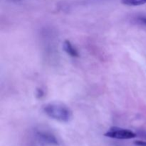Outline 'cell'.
<instances>
[{"mask_svg": "<svg viewBox=\"0 0 146 146\" xmlns=\"http://www.w3.org/2000/svg\"><path fill=\"white\" fill-rule=\"evenodd\" d=\"M121 3L130 7H136L146 4V0H121Z\"/></svg>", "mask_w": 146, "mask_h": 146, "instance_id": "obj_5", "label": "cell"}, {"mask_svg": "<svg viewBox=\"0 0 146 146\" xmlns=\"http://www.w3.org/2000/svg\"><path fill=\"white\" fill-rule=\"evenodd\" d=\"M36 95H37V96H38V98H39V97H41L43 95H44V92H43V91H41V89L37 90V94H36Z\"/></svg>", "mask_w": 146, "mask_h": 146, "instance_id": "obj_8", "label": "cell"}, {"mask_svg": "<svg viewBox=\"0 0 146 146\" xmlns=\"http://www.w3.org/2000/svg\"><path fill=\"white\" fill-rule=\"evenodd\" d=\"M36 135L43 143L52 146L59 145V141L56 137L48 131H37L36 132Z\"/></svg>", "mask_w": 146, "mask_h": 146, "instance_id": "obj_3", "label": "cell"}, {"mask_svg": "<svg viewBox=\"0 0 146 146\" xmlns=\"http://www.w3.org/2000/svg\"><path fill=\"white\" fill-rule=\"evenodd\" d=\"M135 144L138 146H146V141H135Z\"/></svg>", "mask_w": 146, "mask_h": 146, "instance_id": "obj_7", "label": "cell"}, {"mask_svg": "<svg viewBox=\"0 0 146 146\" xmlns=\"http://www.w3.org/2000/svg\"><path fill=\"white\" fill-rule=\"evenodd\" d=\"M63 48H64V51L71 57H73V58L79 57V53H78V50L68 40L64 41V44H63Z\"/></svg>", "mask_w": 146, "mask_h": 146, "instance_id": "obj_4", "label": "cell"}, {"mask_svg": "<svg viewBox=\"0 0 146 146\" xmlns=\"http://www.w3.org/2000/svg\"><path fill=\"white\" fill-rule=\"evenodd\" d=\"M106 137L118 140H128L132 139L137 136L136 134L132 131L128 129H124V128H118V127H113L110 128L109 131H107L104 134Z\"/></svg>", "mask_w": 146, "mask_h": 146, "instance_id": "obj_2", "label": "cell"}, {"mask_svg": "<svg viewBox=\"0 0 146 146\" xmlns=\"http://www.w3.org/2000/svg\"><path fill=\"white\" fill-rule=\"evenodd\" d=\"M137 21L140 24L146 26V17H138L137 18Z\"/></svg>", "mask_w": 146, "mask_h": 146, "instance_id": "obj_6", "label": "cell"}, {"mask_svg": "<svg viewBox=\"0 0 146 146\" xmlns=\"http://www.w3.org/2000/svg\"><path fill=\"white\" fill-rule=\"evenodd\" d=\"M44 113L50 118L61 123H68L73 118L72 111L61 103H49L43 107Z\"/></svg>", "mask_w": 146, "mask_h": 146, "instance_id": "obj_1", "label": "cell"}]
</instances>
